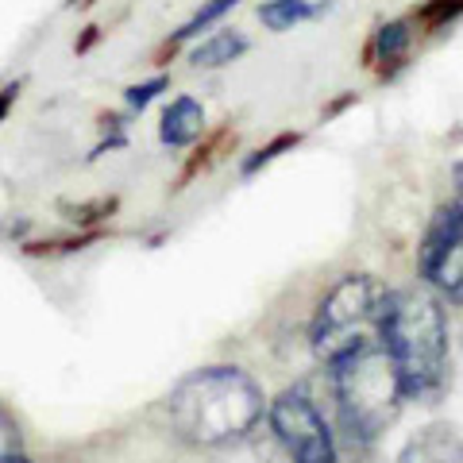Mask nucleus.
Segmentation results:
<instances>
[{"label":"nucleus","instance_id":"obj_1","mask_svg":"<svg viewBox=\"0 0 463 463\" xmlns=\"http://www.w3.org/2000/svg\"><path fill=\"white\" fill-rule=\"evenodd\" d=\"M263 417V394L236 367L194 371L170 390V432L194 448H224L243 440Z\"/></svg>","mask_w":463,"mask_h":463},{"label":"nucleus","instance_id":"obj_2","mask_svg":"<svg viewBox=\"0 0 463 463\" xmlns=\"http://www.w3.org/2000/svg\"><path fill=\"white\" fill-rule=\"evenodd\" d=\"M383 344L398 367L405 402H437L448 386V321L440 298L398 289L386 301Z\"/></svg>","mask_w":463,"mask_h":463},{"label":"nucleus","instance_id":"obj_3","mask_svg":"<svg viewBox=\"0 0 463 463\" xmlns=\"http://www.w3.org/2000/svg\"><path fill=\"white\" fill-rule=\"evenodd\" d=\"M332 394L344 429L359 440H374L398 421L405 390L386 344L364 347V352L332 364Z\"/></svg>","mask_w":463,"mask_h":463},{"label":"nucleus","instance_id":"obj_4","mask_svg":"<svg viewBox=\"0 0 463 463\" xmlns=\"http://www.w3.org/2000/svg\"><path fill=\"white\" fill-rule=\"evenodd\" d=\"M390 294L371 279V274H347L332 286V294L321 301L313 321V352L321 364H340V359L364 352V347L383 344Z\"/></svg>","mask_w":463,"mask_h":463},{"label":"nucleus","instance_id":"obj_5","mask_svg":"<svg viewBox=\"0 0 463 463\" xmlns=\"http://www.w3.org/2000/svg\"><path fill=\"white\" fill-rule=\"evenodd\" d=\"M270 429L274 437L282 440V448L301 463H328L336 456V440H332V429L321 417V410L309 402L306 390H286L270 402Z\"/></svg>","mask_w":463,"mask_h":463},{"label":"nucleus","instance_id":"obj_6","mask_svg":"<svg viewBox=\"0 0 463 463\" xmlns=\"http://www.w3.org/2000/svg\"><path fill=\"white\" fill-rule=\"evenodd\" d=\"M421 279L452 306H463V213L459 205L437 209L421 243Z\"/></svg>","mask_w":463,"mask_h":463},{"label":"nucleus","instance_id":"obj_7","mask_svg":"<svg viewBox=\"0 0 463 463\" xmlns=\"http://www.w3.org/2000/svg\"><path fill=\"white\" fill-rule=\"evenodd\" d=\"M201 124H205V112H201L197 100L178 97L163 116V143H170V147H185V143H194L201 136Z\"/></svg>","mask_w":463,"mask_h":463},{"label":"nucleus","instance_id":"obj_8","mask_svg":"<svg viewBox=\"0 0 463 463\" xmlns=\"http://www.w3.org/2000/svg\"><path fill=\"white\" fill-rule=\"evenodd\" d=\"M325 8H328V0H267V5L259 8V20H263L270 32H289L294 24L321 16Z\"/></svg>","mask_w":463,"mask_h":463},{"label":"nucleus","instance_id":"obj_9","mask_svg":"<svg viewBox=\"0 0 463 463\" xmlns=\"http://www.w3.org/2000/svg\"><path fill=\"white\" fill-rule=\"evenodd\" d=\"M248 51V39H243L240 32H216V35H209L201 47L190 54V62L194 66H205V70H213V66H224V62H236V58Z\"/></svg>","mask_w":463,"mask_h":463},{"label":"nucleus","instance_id":"obj_10","mask_svg":"<svg viewBox=\"0 0 463 463\" xmlns=\"http://www.w3.org/2000/svg\"><path fill=\"white\" fill-rule=\"evenodd\" d=\"M448 432H452V429H444V425L429 429L421 440H413L402 452V463H413V459L417 463H425V459H448V456H452V448H448V440H452V437H448Z\"/></svg>","mask_w":463,"mask_h":463},{"label":"nucleus","instance_id":"obj_11","mask_svg":"<svg viewBox=\"0 0 463 463\" xmlns=\"http://www.w3.org/2000/svg\"><path fill=\"white\" fill-rule=\"evenodd\" d=\"M236 5H240V0H209V5H201V8L194 12V16L178 27V35H174V43H185V39L201 35V32H205V27H213L216 20L224 16V12H232Z\"/></svg>","mask_w":463,"mask_h":463},{"label":"nucleus","instance_id":"obj_12","mask_svg":"<svg viewBox=\"0 0 463 463\" xmlns=\"http://www.w3.org/2000/svg\"><path fill=\"white\" fill-rule=\"evenodd\" d=\"M405 47H410V27L405 24L379 27V35H374V51H379L383 62H398V58L405 54Z\"/></svg>","mask_w":463,"mask_h":463},{"label":"nucleus","instance_id":"obj_13","mask_svg":"<svg viewBox=\"0 0 463 463\" xmlns=\"http://www.w3.org/2000/svg\"><path fill=\"white\" fill-rule=\"evenodd\" d=\"M20 456V429L8 417V410L0 405V459H16Z\"/></svg>","mask_w":463,"mask_h":463},{"label":"nucleus","instance_id":"obj_14","mask_svg":"<svg viewBox=\"0 0 463 463\" xmlns=\"http://www.w3.org/2000/svg\"><path fill=\"white\" fill-rule=\"evenodd\" d=\"M163 90H166L163 78H151V81H143V85H132V90H128V105L143 109V105H151L155 93H163Z\"/></svg>","mask_w":463,"mask_h":463},{"label":"nucleus","instance_id":"obj_15","mask_svg":"<svg viewBox=\"0 0 463 463\" xmlns=\"http://www.w3.org/2000/svg\"><path fill=\"white\" fill-rule=\"evenodd\" d=\"M289 143H298V136H282L279 143H270L267 151H259V158H251V163H248V174H255V170H259V163H270V158L279 155L282 147H289Z\"/></svg>","mask_w":463,"mask_h":463},{"label":"nucleus","instance_id":"obj_16","mask_svg":"<svg viewBox=\"0 0 463 463\" xmlns=\"http://www.w3.org/2000/svg\"><path fill=\"white\" fill-rule=\"evenodd\" d=\"M456 205H459V213H463V163L456 166Z\"/></svg>","mask_w":463,"mask_h":463},{"label":"nucleus","instance_id":"obj_17","mask_svg":"<svg viewBox=\"0 0 463 463\" xmlns=\"http://www.w3.org/2000/svg\"><path fill=\"white\" fill-rule=\"evenodd\" d=\"M12 97H16V85H8V90H5V93H0V116H5V112H8V105H12Z\"/></svg>","mask_w":463,"mask_h":463}]
</instances>
